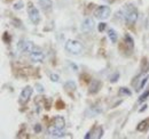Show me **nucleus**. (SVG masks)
I'll use <instances>...</instances> for the list:
<instances>
[{
  "mask_svg": "<svg viewBox=\"0 0 149 139\" xmlns=\"http://www.w3.org/2000/svg\"><path fill=\"white\" fill-rule=\"evenodd\" d=\"M119 14L122 15L123 19L127 23V24H134L138 19V10L136 8H134L132 5H127V6H124V8L119 12Z\"/></svg>",
  "mask_w": 149,
  "mask_h": 139,
  "instance_id": "nucleus-1",
  "label": "nucleus"
},
{
  "mask_svg": "<svg viewBox=\"0 0 149 139\" xmlns=\"http://www.w3.org/2000/svg\"><path fill=\"white\" fill-rule=\"evenodd\" d=\"M65 50L72 55H80L84 52V45L78 41V40H74V39H69L67 40L65 45H64Z\"/></svg>",
  "mask_w": 149,
  "mask_h": 139,
  "instance_id": "nucleus-2",
  "label": "nucleus"
},
{
  "mask_svg": "<svg viewBox=\"0 0 149 139\" xmlns=\"http://www.w3.org/2000/svg\"><path fill=\"white\" fill-rule=\"evenodd\" d=\"M110 14H111V9L108 6H99L94 10V16L97 19H101V21L109 18Z\"/></svg>",
  "mask_w": 149,
  "mask_h": 139,
  "instance_id": "nucleus-3",
  "label": "nucleus"
},
{
  "mask_svg": "<svg viewBox=\"0 0 149 139\" xmlns=\"http://www.w3.org/2000/svg\"><path fill=\"white\" fill-rule=\"evenodd\" d=\"M28 15H29V18H30V21L35 24V25H37L38 23L40 22V13H39V10L37 9V7H35L33 5H32V2H29L28 3Z\"/></svg>",
  "mask_w": 149,
  "mask_h": 139,
  "instance_id": "nucleus-4",
  "label": "nucleus"
},
{
  "mask_svg": "<svg viewBox=\"0 0 149 139\" xmlns=\"http://www.w3.org/2000/svg\"><path fill=\"white\" fill-rule=\"evenodd\" d=\"M17 48H19V52L30 54V52H32L36 48H37V46H36L33 42L29 41V40H24V39H22V40H19V43H17Z\"/></svg>",
  "mask_w": 149,
  "mask_h": 139,
  "instance_id": "nucleus-5",
  "label": "nucleus"
},
{
  "mask_svg": "<svg viewBox=\"0 0 149 139\" xmlns=\"http://www.w3.org/2000/svg\"><path fill=\"white\" fill-rule=\"evenodd\" d=\"M29 55H30V59L32 62H35V63H42L44 59H45V54L42 52V49L40 47H38V46L37 48L32 52H30Z\"/></svg>",
  "mask_w": 149,
  "mask_h": 139,
  "instance_id": "nucleus-6",
  "label": "nucleus"
},
{
  "mask_svg": "<svg viewBox=\"0 0 149 139\" xmlns=\"http://www.w3.org/2000/svg\"><path fill=\"white\" fill-rule=\"evenodd\" d=\"M95 28V23H94V19L92 17H87L85 18L81 23V31L85 32V33H91Z\"/></svg>",
  "mask_w": 149,
  "mask_h": 139,
  "instance_id": "nucleus-7",
  "label": "nucleus"
},
{
  "mask_svg": "<svg viewBox=\"0 0 149 139\" xmlns=\"http://www.w3.org/2000/svg\"><path fill=\"white\" fill-rule=\"evenodd\" d=\"M32 94H33V89H32V88L29 87V86L25 87L22 90L21 95H19V102H21L22 104H26V103L30 100Z\"/></svg>",
  "mask_w": 149,
  "mask_h": 139,
  "instance_id": "nucleus-8",
  "label": "nucleus"
},
{
  "mask_svg": "<svg viewBox=\"0 0 149 139\" xmlns=\"http://www.w3.org/2000/svg\"><path fill=\"white\" fill-rule=\"evenodd\" d=\"M47 132H48V135H49L51 137H54V138H62V137L65 136L63 129H60V128H56V127H51V128H48Z\"/></svg>",
  "mask_w": 149,
  "mask_h": 139,
  "instance_id": "nucleus-9",
  "label": "nucleus"
},
{
  "mask_svg": "<svg viewBox=\"0 0 149 139\" xmlns=\"http://www.w3.org/2000/svg\"><path fill=\"white\" fill-rule=\"evenodd\" d=\"M37 1L44 12H51L52 10V8H53L52 0H37Z\"/></svg>",
  "mask_w": 149,
  "mask_h": 139,
  "instance_id": "nucleus-10",
  "label": "nucleus"
},
{
  "mask_svg": "<svg viewBox=\"0 0 149 139\" xmlns=\"http://www.w3.org/2000/svg\"><path fill=\"white\" fill-rule=\"evenodd\" d=\"M53 125L56 128H60V129H64L65 128V120L63 116H60V115H56L53 119Z\"/></svg>",
  "mask_w": 149,
  "mask_h": 139,
  "instance_id": "nucleus-11",
  "label": "nucleus"
},
{
  "mask_svg": "<svg viewBox=\"0 0 149 139\" xmlns=\"http://www.w3.org/2000/svg\"><path fill=\"white\" fill-rule=\"evenodd\" d=\"M101 86V83L99 82V81H96V80H94L91 82V85H90V89H88V92L90 94H96L97 91H99V88Z\"/></svg>",
  "mask_w": 149,
  "mask_h": 139,
  "instance_id": "nucleus-12",
  "label": "nucleus"
},
{
  "mask_svg": "<svg viewBox=\"0 0 149 139\" xmlns=\"http://www.w3.org/2000/svg\"><path fill=\"white\" fill-rule=\"evenodd\" d=\"M148 128H149V118L146 119V120H143L142 122H140V123L138 124V127H136V130L143 132V131H146Z\"/></svg>",
  "mask_w": 149,
  "mask_h": 139,
  "instance_id": "nucleus-13",
  "label": "nucleus"
},
{
  "mask_svg": "<svg viewBox=\"0 0 149 139\" xmlns=\"http://www.w3.org/2000/svg\"><path fill=\"white\" fill-rule=\"evenodd\" d=\"M108 36H109V39H110V41H111L112 43H116V41H117V33H116V31L113 29H109L108 30Z\"/></svg>",
  "mask_w": 149,
  "mask_h": 139,
  "instance_id": "nucleus-14",
  "label": "nucleus"
},
{
  "mask_svg": "<svg viewBox=\"0 0 149 139\" xmlns=\"http://www.w3.org/2000/svg\"><path fill=\"white\" fill-rule=\"evenodd\" d=\"M124 40H125V43L129 46V48L132 50V49H133V47H134V41H133V39L131 38V35L130 34H125V36H124Z\"/></svg>",
  "mask_w": 149,
  "mask_h": 139,
  "instance_id": "nucleus-15",
  "label": "nucleus"
},
{
  "mask_svg": "<svg viewBox=\"0 0 149 139\" xmlns=\"http://www.w3.org/2000/svg\"><path fill=\"white\" fill-rule=\"evenodd\" d=\"M148 79H149V75H145V78H142V79H141V81H140V85L138 86V89H136V91H140L142 88L146 86V83H147Z\"/></svg>",
  "mask_w": 149,
  "mask_h": 139,
  "instance_id": "nucleus-16",
  "label": "nucleus"
},
{
  "mask_svg": "<svg viewBox=\"0 0 149 139\" xmlns=\"http://www.w3.org/2000/svg\"><path fill=\"white\" fill-rule=\"evenodd\" d=\"M76 88H77V86H76V83H74V81H68L65 85H64V89H67V90H76Z\"/></svg>",
  "mask_w": 149,
  "mask_h": 139,
  "instance_id": "nucleus-17",
  "label": "nucleus"
},
{
  "mask_svg": "<svg viewBox=\"0 0 149 139\" xmlns=\"http://www.w3.org/2000/svg\"><path fill=\"white\" fill-rule=\"evenodd\" d=\"M131 95H132V92H131L127 88L123 87L119 89V96H131Z\"/></svg>",
  "mask_w": 149,
  "mask_h": 139,
  "instance_id": "nucleus-18",
  "label": "nucleus"
},
{
  "mask_svg": "<svg viewBox=\"0 0 149 139\" xmlns=\"http://www.w3.org/2000/svg\"><path fill=\"white\" fill-rule=\"evenodd\" d=\"M148 97H149V90H147V91H145V92H143V94L140 96V98H139V100H138V102L141 104V103H143V102H145V100H146Z\"/></svg>",
  "mask_w": 149,
  "mask_h": 139,
  "instance_id": "nucleus-19",
  "label": "nucleus"
},
{
  "mask_svg": "<svg viewBox=\"0 0 149 139\" xmlns=\"http://www.w3.org/2000/svg\"><path fill=\"white\" fill-rule=\"evenodd\" d=\"M118 79H119V73H113L111 76H110V82L115 83V82L118 81Z\"/></svg>",
  "mask_w": 149,
  "mask_h": 139,
  "instance_id": "nucleus-20",
  "label": "nucleus"
},
{
  "mask_svg": "<svg viewBox=\"0 0 149 139\" xmlns=\"http://www.w3.org/2000/svg\"><path fill=\"white\" fill-rule=\"evenodd\" d=\"M49 78H51V80H52L53 82H58V81H60L58 74H55V73H52V74L49 75Z\"/></svg>",
  "mask_w": 149,
  "mask_h": 139,
  "instance_id": "nucleus-21",
  "label": "nucleus"
},
{
  "mask_svg": "<svg viewBox=\"0 0 149 139\" xmlns=\"http://www.w3.org/2000/svg\"><path fill=\"white\" fill-rule=\"evenodd\" d=\"M106 28H107V24H106V23H100V24L97 25V29H99V31H100V32H102Z\"/></svg>",
  "mask_w": 149,
  "mask_h": 139,
  "instance_id": "nucleus-22",
  "label": "nucleus"
},
{
  "mask_svg": "<svg viewBox=\"0 0 149 139\" xmlns=\"http://www.w3.org/2000/svg\"><path fill=\"white\" fill-rule=\"evenodd\" d=\"M36 89H37L38 92H40V94L45 91V89H44V87H42V86H41L40 83H37V85H36Z\"/></svg>",
  "mask_w": 149,
  "mask_h": 139,
  "instance_id": "nucleus-23",
  "label": "nucleus"
},
{
  "mask_svg": "<svg viewBox=\"0 0 149 139\" xmlns=\"http://www.w3.org/2000/svg\"><path fill=\"white\" fill-rule=\"evenodd\" d=\"M23 7V3L22 2H17V3H14V8L15 9H21Z\"/></svg>",
  "mask_w": 149,
  "mask_h": 139,
  "instance_id": "nucleus-24",
  "label": "nucleus"
},
{
  "mask_svg": "<svg viewBox=\"0 0 149 139\" xmlns=\"http://www.w3.org/2000/svg\"><path fill=\"white\" fill-rule=\"evenodd\" d=\"M57 108H64V104L58 100V102H57Z\"/></svg>",
  "mask_w": 149,
  "mask_h": 139,
  "instance_id": "nucleus-25",
  "label": "nucleus"
},
{
  "mask_svg": "<svg viewBox=\"0 0 149 139\" xmlns=\"http://www.w3.org/2000/svg\"><path fill=\"white\" fill-rule=\"evenodd\" d=\"M7 39V42H9L10 41V38H9V35H8V33H5V36H3V40H6Z\"/></svg>",
  "mask_w": 149,
  "mask_h": 139,
  "instance_id": "nucleus-26",
  "label": "nucleus"
},
{
  "mask_svg": "<svg viewBox=\"0 0 149 139\" xmlns=\"http://www.w3.org/2000/svg\"><path fill=\"white\" fill-rule=\"evenodd\" d=\"M40 131V125L37 124V127H36V132H39Z\"/></svg>",
  "mask_w": 149,
  "mask_h": 139,
  "instance_id": "nucleus-27",
  "label": "nucleus"
},
{
  "mask_svg": "<svg viewBox=\"0 0 149 139\" xmlns=\"http://www.w3.org/2000/svg\"><path fill=\"white\" fill-rule=\"evenodd\" d=\"M146 108H147V105H145V106H143V108H141V109H140L139 112L141 113V112H143V111H146Z\"/></svg>",
  "mask_w": 149,
  "mask_h": 139,
  "instance_id": "nucleus-28",
  "label": "nucleus"
}]
</instances>
